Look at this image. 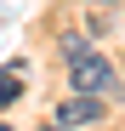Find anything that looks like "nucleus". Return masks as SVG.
I'll list each match as a JSON object with an SVG mask.
<instances>
[{
  "label": "nucleus",
  "instance_id": "f257e3e1",
  "mask_svg": "<svg viewBox=\"0 0 125 131\" xmlns=\"http://www.w3.org/2000/svg\"><path fill=\"white\" fill-rule=\"evenodd\" d=\"M62 57H68V80H74V91H91V97L114 91V63L97 57L85 40H62Z\"/></svg>",
  "mask_w": 125,
  "mask_h": 131
},
{
  "label": "nucleus",
  "instance_id": "39448f33",
  "mask_svg": "<svg viewBox=\"0 0 125 131\" xmlns=\"http://www.w3.org/2000/svg\"><path fill=\"white\" fill-rule=\"evenodd\" d=\"M51 131H57V125H51Z\"/></svg>",
  "mask_w": 125,
  "mask_h": 131
},
{
  "label": "nucleus",
  "instance_id": "f03ea898",
  "mask_svg": "<svg viewBox=\"0 0 125 131\" xmlns=\"http://www.w3.org/2000/svg\"><path fill=\"white\" fill-rule=\"evenodd\" d=\"M57 120H62V125H97V120H102V97L80 91V97H68V103L57 108Z\"/></svg>",
  "mask_w": 125,
  "mask_h": 131
},
{
  "label": "nucleus",
  "instance_id": "20e7f679",
  "mask_svg": "<svg viewBox=\"0 0 125 131\" xmlns=\"http://www.w3.org/2000/svg\"><path fill=\"white\" fill-rule=\"evenodd\" d=\"M0 131H11V125H0Z\"/></svg>",
  "mask_w": 125,
  "mask_h": 131
},
{
  "label": "nucleus",
  "instance_id": "7ed1b4c3",
  "mask_svg": "<svg viewBox=\"0 0 125 131\" xmlns=\"http://www.w3.org/2000/svg\"><path fill=\"white\" fill-rule=\"evenodd\" d=\"M23 97V63H11V69H0V108Z\"/></svg>",
  "mask_w": 125,
  "mask_h": 131
}]
</instances>
